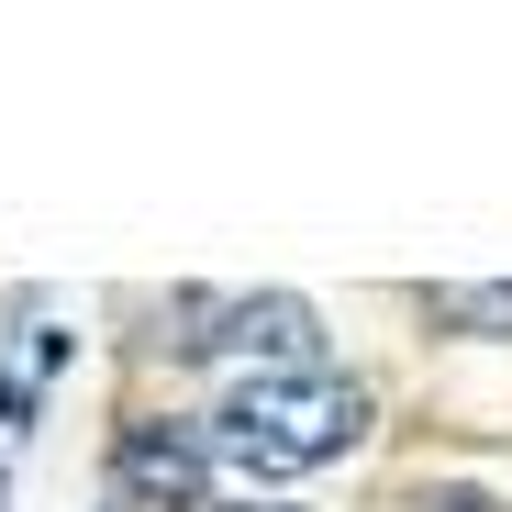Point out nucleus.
<instances>
[{"label":"nucleus","mask_w":512,"mask_h":512,"mask_svg":"<svg viewBox=\"0 0 512 512\" xmlns=\"http://www.w3.org/2000/svg\"><path fill=\"white\" fill-rule=\"evenodd\" d=\"M368 423H379L368 379H346V368H268V379H223V390H212L201 446H212V468L245 479V501H256V490H279V479H312V468H334V457H357Z\"/></svg>","instance_id":"obj_1"},{"label":"nucleus","mask_w":512,"mask_h":512,"mask_svg":"<svg viewBox=\"0 0 512 512\" xmlns=\"http://www.w3.org/2000/svg\"><path fill=\"white\" fill-rule=\"evenodd\" d=\"M167 323H179V334H167V357H234V379L334 368L301 290H179V301H167Z\"/></svg>","instance_id":"obj_2"},{"label":"nucleus","mask_w":512,"mask_h":512,"mask_svg":"<svg viewBox=\"0 0 512 512\" xmlns=\"http://www.w3.org/2000/svg\"><path fill=\"white\" fill-rule=\"evenodd\" d=\"M212 446L179 412H134L112 435V512H212Z\"/></svg>","instance_id":"obj_3"},{"label":"nucleus","mask_w":512,"mask_h":512,"mask_svg":"<svg viewBox=\"0 0 512 512\" xmlns=\"http://www.w3.org/2000/svg\"><path fill=\"white\" fill-rule=\"evenodd\" d=\"M412 312L435 334H468V346H512V279H435L412 290Z\"/></svg>","instance_id":"obj_4"},{"label":"nucleus","mask_w":512,"mask_h":512,"mask_svg":"<svg viewBox=\"0 0 512 512\" xmlns=\"http://www.w3.org/2000/svg\"><path fill=\"white\" fill-rule=\"evenodd\" d=\"M234 512H301V501H234Z\"/></svg>","instance_id":"obj_5"}]
</instances>
